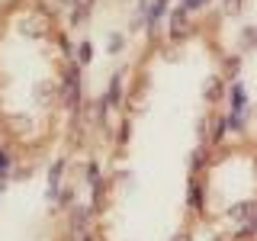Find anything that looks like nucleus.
Instances as JSON below:
<instances>
[{"label":"nucleus","instance_id":"obj_1","mask_svg":"<svg viewBox=\"0 0 257 241\" xmlns=\"http://www.w3.org/2000/svg\"><path fill=\"white\" fill-rule=\"evenodd\" d=\"M228 103H231V112H241L244 116V109H247V90H244V84H228Z\"/></svg>","mask_w":257,"mask_h":241},{"label":"nucleus","instance_id":"obj_2","mask_svg":"<svg viewBox=\"0 0 257 241\" xmlns=\"http://www.w3.org/2000/svg\"><path fill=\"white\" fill-rule=\"evenodd\" d=\"M190 16H193V13H187L183 7H174V13H171V36H174V39H177V36H187Z\"/></svg>","mask_w":257,"mask_h":241},{"label":"nucleus","instance_id":"obj_3","mask_svg":"<svg viewBox=\"0 0 257 241\" xmlns=\"http://www.w3.org/2000/svg\"><path fill=\"white\" fill-rule=\"evenodd\" d=\"M222 87H225V80L222 77H209V90H206V100L209 103H215L222 96Z\"/></svg>","mask_w":257,"mask_h":241},{"label":"nucleus","instance_id":"obj_4","mask_svg":"<svg viewBox=\"0 0 257 241\" xmlns=\"http://www.w3.org/2000/svg\"><path fill=\"white\" fill-rule=\"evenodd\" d=\"M10 174H13V158L7 148H0V180H7Z\"/></svg>","mask_w":257,"mask_h":241},{"label":"nucleus","instance_id":"obj_5","mask_svg":"<svg viewBox=\"0 0 257 241\" xmlns=\"http://www.w3.org/2000/svg\"><path fill=\"white\" fill-rule=\"evenodd\" d=\"M206 4H209V0H180V7H183L187 13H196V10H203Z\"/></svg>","mask_w":257,"mask_h":241},{"label":"nucleus","instance_id":"obj_6","mask_svg":"<svg viewBox=\"0 0 257 241\" xmlns=\"http://www.w3.org/2000/svg\"><path fill=\"white\" fill-rule=\"evenodd\" d=\"M77 55H80V64H90V58H93V48H90V42H80Z\"/></svg>","mask_w":257,"mask_h":241},{"label":"nucleus","instance_id":"obj_7","mask_svg":"<svg viewBox=\"0 0 257 241\" xmlns=\"http://www.w3.org/2000/svg\"><path fill=\"white\" fill-rule=\"evenodd\" d=\"M238 71H241V58L235 55V58H228V68H225V74H228V77H238Z\"/></svg>","mask_w":257,"mask_h":241},{"label":"nucleus","instance_id":"obj_8","mask_svg":"<svg viewBox=\"0 0 257 241\" xmlns=\"http://www.w3.org/2000/svg\"><path fill=\"white\" fill-rule=\"evenodd\" d=\"M122 45H125V39H122V36H112V42H109V52H119Z\"/></svg>","mask_w":257,"mask_h":241},{"label":"nucleus","instance_id":"obj_9","mask_svg":"<svg viewBox=\"0 0 257 241\" xmlns=\"http://www.w3.org/2000/svg\"><path fill=\"white\" fill-rule=\"evenodd\" d=\"M225 10H228V13H238L241 10V0H225Z\"/></svg>","mask_w":257,"mask_h":241},{"label":"nucleus","instance_id":"obj_10","mask_svg":"<svg viewBox=\"0 0 257 241\" xmlns=\"http://www.w3.org/2000/svg\"><path fill=\"white\" fill-rule=\"evenodd\" d=\"M155 4H164V7H167V4H171V0H155Z\"/></svg>","mask_w":257,"mask_h":241},{"label":"nucleus","instance_id":"obj_11","mask_svg":"<svg viewBox=\"0 0 257 241\" xmlns=\"http://www.w3.org/2000/svg\"><path fill=\"white\" fill-rule=\"evenodd\" d=\"M0 193H4V180H0Z\"/></svg>","mask_w":257,"mask_h":241}]
</instances>
